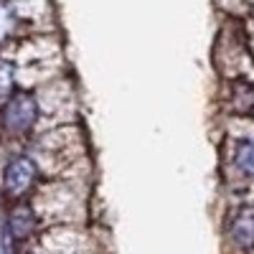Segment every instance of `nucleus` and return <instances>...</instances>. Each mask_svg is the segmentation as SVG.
I'll return each mask as SVG.
<instances>
[{
	"label": "nucleus",
	"instance_id": "423d86ee",
	"mask_svg": "<svg viewBox=\"0 0 254 254\" xmlns=\"http://www.w3.org/2000/svg\"><path fill=\"white\" fill-rule=\"evenodd\" d=\"M237 165L242 168L247 176H254V145H244V147H239Z\"/></svg>",
	"mask_w": 254,
	"mask_h": 254
},
{
	"label": "nucleus",
	"instance_id": "39448f33",
	"mask_svg": "<svg viewBox=\"0 0 254 254\" xmlns=\"http://www.w3.org/2000/svg\"><path fill=\"white\" fill-rule=\"evenodd\" d=\"M234 237L242 244H252L254 242V216H242L234 226Z\"/></svg>",
	"mask_w": 254,
	"mask_h": 254
},
{
	"label": "nucleus",
	"instance_id": "f03ea898",
	"mask_svg": "<svg viewBox=\"0 0 254 254\" xmlns=\"http://www.w3.org/2000/svg\"><path fill=\"white\" fill-rule=\"evenodd\" d=\"M36 178H38V168H36V163L28 155L10 158L8 165H5V171H3V186L8 190V196H13V198L26 196L28 190L33 188Z\"/></svg>",
	"mask_w": 254,
	"mask_h": 254
},
{
	"label": "nucleus",
	"instance_id": "f257e3e1",
	"mask_svg": "<svg viewBox=\"0 0 254 254\" xmlns=\"http://www.w3.org/2000/svg\"><path fill=\"white\" fill-rule=\"evenodd\" d=\"M0 117L10 135H28L38 120V102L31 92H18L3 104Z\"/></svg>",
	"mask_w": 254,
	"mask_h": 254
},
{
	"label": "nucleus",
	"instance_id": "7ed1b4c3",
	"mask_svg": "<svg viewBox=\"0 0 254 254\" xmlns=\"http://www.w3.org/2000/svg\"><path fill=\"white\" fill-rule=\"evenodd\" d=\"M33 229H36L33 211H31L28 206H18V208H13V214H10V231H13V237L26 239Z\"/></svg>",
	"mask_w": 254,
	"mask_h": 254
},
{
	"label": "nucleus",
	"instance_id": "0eeeda50",
	"mask_svg": "<svg viewBox=\"0 0 254 254\" xmlns=\"http://www.w3.org/2000/svg\"><path fill=\"white\" fill-rule=\"evenodd\" d=\"M10 28H13V15H10L8 5H3V3H0V44H3V41L8 38Z\"/></svg>",
	"mask_w": 254,
	"mask_h": 254
},
{
	"label": "nucleus",
	"instance_id": "20e7f679",
	"mask_svg": "<svg viewBox=\"0 0 254 254\" xmlns=\"http://www.w3.org/2000/svg\"><path fill=\"white\" fill-rule=\"evenodd\" d=\"M13 84H15V69L10 66L8 61H3V59H0V99L10 94Z\"/></svg>",
	"mask_w": 254,
	"mask_h": 254
}]
</instances>
